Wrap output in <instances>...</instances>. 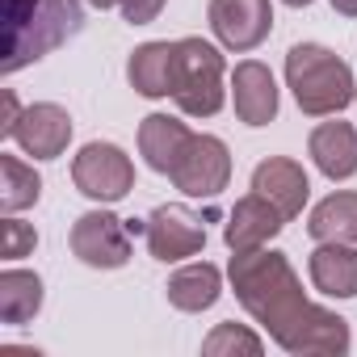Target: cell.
<instances>
[{
	"label": "cell",
	"mask_w": 357,
	"mask_h": 357,
	"mask_svg": "<svg viewBox=\"0 0 357 357\" xmlns=\"http://www.w3.org/2000/svg\"><path fill=\"white\" fill-rule=\"evenodd\" d=\"M0 248H5V261H22V257H30L38 248V231L9 215L5 227H0Z\"/></svg>",
	"instance_id": "23"
},
{
	"label": "cell",
	"mask_w": 357,
	"mask_h": 357,
	"mask_svg": "<svg viewBox=\"0 0 357 357\" xmlns=\"http://www.w3.org/2000/svg\"><path fill=\"white\" fill-rule=\"evenodd\" d=\"M353 101H357V97H353Z\"/></svg>",
	"instance_id": "29"
},
{
	"label": "cell",
	"mask_w": 357,
	"mask_h": 357,
	"mask_svg": "<svg viewBox=\"0 0 357 357\" xmlns=\"http://www.w3.org/2000/svg\"><path fill=\"white\" fill-rule=\"evenodd\" d=\"M202 353H206V357H236V353L261 357V353H265V340H261L248 324L227 319V324H215V328H211V336L202 340Z\"/></svg>",
	"instance_id": "22"
},
{
	"label": "cell",
	"mask_w": 357,
	"mask_h": 357,
	"mask_svg": "<svg viewBox=\"0 0 357 357\" xmlns=\"http://www.w3.org/2000/svg\"><path fill=\"white\" fill-rule=\"evenodd\" d=\"M332 9H336L340 17H357V0H332Z\"/></svg>",
	"instance_id": "26"
},
{
	"label": "cell",
	"mask_w": 357,
	"mask_h": 357,
	"mask_svg": "<svg viewBox=\"0 0 357 357\" xmlns=\"http://www.w3.org/2000/svg\"><path fill=\"white\" fill-rule=\"evenodd\" d=\"M231 101H236V118L244 126H269L278 118V105H282L273 72L265 63H257V59L236 63V72H231Z\"/></svg>",
	"instance_id": "13"
},
{
	"label": "cell",
	"mask_w": 357,
	"mask_h": 357,
	"mask_svg": "<svg viewBox=\"0 0 357 357\" xmlns=\"http://www.w3.org/2000/svg\"><path fill=\"white\" fill-rule=\"evenodd\" d=\"M311 286L328 298H357V248L353 244H319L307 261Z\"/></svg>",
	"instance_id": "18"
},
{
	"label": "cell",
	"mask_w": 357,
	"mask_h": 357,
	"mask_svg": "<svg viewBox=\"0 0 357 357\" xmlns=\"http://www.w3.org/2000/svg\"><path fill=\"white\" fill-rule=\"evenodd\" d=\"M89 5H93V9H101V13H105V9H114V5H118V0H89Z\"/></svg>",
	"instance_id": "27"
},
{
	"label": "cell",
	"mask_w": 357,
	"mask_h": 357,
	"mask_svg": "<svg viewBox=\"0 0 357 357\" xmlns=\"http://www.w3.org/2000/svg\"><path fill=\"white\" fill-rule=\"evenodd\" d=\"M72 181L76 190L89 198V202H101V206H114L122 202L130 190H135V164L130 155L118 147V143H84L72 160Z\"/></svg>",
	"instance_id": "5"
},
{
	"label": "cell",
	"mask_w": 357,
	"mask_h": 357,
	"mask_svg": "<svg viewBox=\"0 0 357 357\" xmlns=\"http://www.w3.org/2000/svg\"><path fill=\"white\" fill-rule=\"evenodd\" d=\"M164 5H168V0H118V9H122V17L130 26H151L164 13Z\"/></svg>",
	"instance_id": "24"
},
{
	"label": "cell",
	"mask_w": 357,
	"mask_h": 357,
	"mask_svg": "<svg viewBox=\"0 0 357 357\" xmlns=\"http://www.w3.org/2000/svg\"><path fill=\"white\" fill-rule=\"evenodd\" d=\"M282 5H290V9H307L311 0H282Z\"/></svg>",
	"instance_id": "28"
},
{
	"label": "cell",
	"mask_w": 357,
	"mask_h": 357,
	"mask_svg": "<svg viewBox=\"0 0 357 357\" xmlns=\"http://www.w3.org/2000/svg\"><path fill=\"white\" fill-rule=\"evenodd\" d=\"M307 151L315 160V168L328 181H349L357 176V126L353 122H319L307 139Z\"/></svg>",
	"instance_id": "14"
},
{
	"label": "cell",
	"mask_w": 357,
	"mask_h": 357,
	"mask_svg": "<svg viewBox=\"0 0 357 357\" xmlns=\"http://www.w3.org/2000/svg\"><path fill=\"white\" fill-rule=\"evenodd\" d=\"M172 63H176V43H143L126 59V80L147 101L172 97Z\"/></svg>",
	"instance_id": "17"
},
{
	"label": "cell",
	"mask_w": 357,
	"mask_h": 357,
	"mask_svg": "<svg viewBox=\"0 0 357 357\" xmlns=\"http://www.w3.org/2000/svg\"><path fill=\"white\" fill-rule=\"evenodd\" d=\"M13 143L34 160H59L72 143V114L55 101H34V105H26L17 130H13Z\"/></svg>",
	"instance_id": "10"
},
{
	"label": "cell",
	"mask_w": 357,
	"mask_h": 357,
	"mask_svg": "<svg viewBox=\"0 0 357 357\" xmlns=\"http://www.w3.org/2000/svg\"><path fill=\"white\" fill-rule=\"evenodd\" d=\"M286 89L307 118H328L357 97V76L336 51L319 43H294L286 51Z\"/></svg>",
	"instance_id": "3"
},
{
	"label": "cell",
	"mask_w": 357,
	"mask_h": 357,
	"mask_svg": "<svg viewBox=\"0 0 357 357\" xmlns=\"http://www.w3.org/2000/svg\"><path fill=\"white\" fill-rule=\"evenodd\" d=\"M231 181V151L219 135H190L172 168V185L185 198H219Z\"/></svg>",
	"instance_id": "7"
},
{
	"label": "cell",
	"mask_w": 357,
	"mask_h": 357,
	"mask_svg": "<svg viewBox=\"0 0 357 357\" xmlns=\"http://www.w3.org/2000/svg\"><path fill=\"white\" fill-rule=\"evenodd\" d=\"M38 198H43V176L34 172V164H26L13 151H0V211L22 215L38 206Z\"/></svg>",
	"instance_id": "21"
},
{
	"label": "cell",
	"mask_w": 357,
	"mask_h": 357,
	"mask_svg": "<svg viewBox=\"0 0 357 357\" xmlns=\"http://www.w3.org/2000/svg\"><path fill=\"white\" fill-rule=\"evenodd\" d=\"M43 298H47V290H43V278L34 269L9 265L0 273V324H9V328L30 324L43 311Z\"/></svg>",
	"instance_id": "20"
},
{
	"label": "cell",
	"mask_w": 357,
	"mask_h": 357,
	"mask_svg": "<svg viewBox=\"0 0 357 357\" xmlns=\"http://www.w3.org/2000/svg\"><path fill=\"white\" fill-rule=\"evenodd\" d=\"M227 68L215 43L206 38H176V63H172V101L190 118H215L227 101L223 84Z\"/></svg>",
	"instance_id": "4"
},
{
	"label": "cell",
	"mask_w": 357,
	"mask_h": 357,
	"mask_svg": "<svg viewBox=\"0 0 357 357\" xmlns=\"http://www.w3.org/2000/svg\"><path fill=\"white\" fill-rule=\"evenodd\" d=\"M282 227H286V215L252 190L248 198H240L231 206V215L223 223V244L231 252H252V248H265L269 240H278Z\"/></svg>",
	"instance_id": "11"
},
{
	"label": "cell",
	"mask_w": 357,
	"mask_h": 357,
	"mask_svg": "<svg viewBox=\"0 0 357 357\" xmlns=\"http://www.w3.org/2000/svg\"><path fill=\"white\" fill-rule=\"evenodd\" d=\"M252 190H257L261 198H269V202L286 215V223L298 219L303 206H307V198H311L307 172H303V164L290 160V155H269V160H261V164L252 168Z\"/></svg>",
	"instance_id": "12"
},
{
	"label": "cell",
	"mask_w": 357,
	"mask_h": 357,
	"mask_svg": "<svg viewBox=\"0 0 357 357\" xmlns=\"http://www.w3.org/2000/svg\"><path fill=\"white\" fill-rule=\"evenodd\" d=\"M206 22L219 38V47L248 55L257 51L269 30H273V5L269 0H211L206 5Z\"/></svg>",
	"instance_id": "9"
},
{
	"label": "cell",
	"mask_w": 357,
	"mask_h": 357,
	"mask_svg": "<svg viewBox=\"0 0 357 357\" xmlns=\"http://www.w3.org/2000/svg\"><path fill=\"white\" fill-rule=\"evenodd\" d=\"M143 236H147V252L164 265L190 261L206 248V223L202 215H194L181 202H164L143 219Z\"/></svg>",
	"instance_id": "8"
},
{
	"label": "cell",
	"mask_w": 357,
	"mask_h": 357,
	"mask_svg": "<svg viewBox=\"0 0 357 357\" xmlns=\"http://www.w3.org/2000/svg\"><path fill=\"white\" fill-rule=\"evenodd\" d=\"M22 114H26V105L17 101V93H13V89H5V93H0V139H13V130H17Z\"/></svg>",
	"instance_id": "25"
},
{
	"label": "cell",
	"mask_w": 357,
	"mask_h": 357,
	"mask_svg": "<svg viewBox=\"0 0 357 357\" xmlns=\"http://www.w3.org/2000/svg\"><path fill=\"white\" fill-rule=\"evenodd\" d=\"M80 30H84L80 0H5V59H0V72L13 76L38 63Z\"/></svg>",
	"instance_id": "2"
},
{
	"label": "cell",
	"mask_w": 357,
	"mask_h": 357,
	"mask_svg": "<svg viewBox=\"0 0 357 357\" xmlns=\"http://www.w3.org/2000/svg\"><path fill=\"white\" fill-rule=\"evenodd\" d=\"M190 135L194 130L181 118H172V114H147L139 122V155H143V164L151 172H160V176H172V168H176V160H181Z\"/></svg>",
	"instance_id": "15"
},
{
	"label": "cell",
	"mask_w": 357,
	"mask_h": 357,
	"mask_svg": "<svg viewBox=\"0 0 357 357\" xmlns=\"http://www.w3.org/2000/svg\"><path fill=\"white\" fill-rule=\"evenodd\" d=\"M130 236H135L130 223L101 206V211H89L72 223L68 244H72V257L89 269H122L135 252Z\"/></svg>",
	"instance_id": "6"
},
{
	"label": "cell",
	"mask_w": 357,
	"mask_h": 357,
	"mask_svg": "<svg viewBox=\"0 0 357 357\" xmlns=\"http://www.w3.org/2000/svg\"><path fill=\"white\" fill-rule=\"evenodd\" d=\"M164 294H168V303H172L176 311H185V315H202V311H211V307L223 298V269H219V265H211V261L181 265V269L168 278Z\"/></svg>",
	"instance_id": "16"
},
{
	"label": "cell",
	"mask_w": 357,
	"mask_h": 357,
	"mask_svg": "<svg viewBox=\"0 0 357 357\" xmlns=\"http://www.w3.org/2000/svg\"><path fill=\"white\" fill-rule=\"evenodd\" d=\"M240 307L269 332V340L290 357H344L353 349L349 319L311 303L290 257L278 248L236 252L227 265Z\"/></svg>",
	"instance_id": "1"
},
{
	"label": "cell",
	"mask_w": 357,
	"mask_h": 357,
	"mask_svg": "<svg viewBox=\"0 0 357 357\" xmlns=\"http://www.w3.org/2000/svg\"><path fill=\"white\" fill-rule=\"evenodd\" d=\"M307 236L315 244H357V190H336L324 202H315Z\"/></svg>",
	"instance_id": "19"
}]
</instances>
